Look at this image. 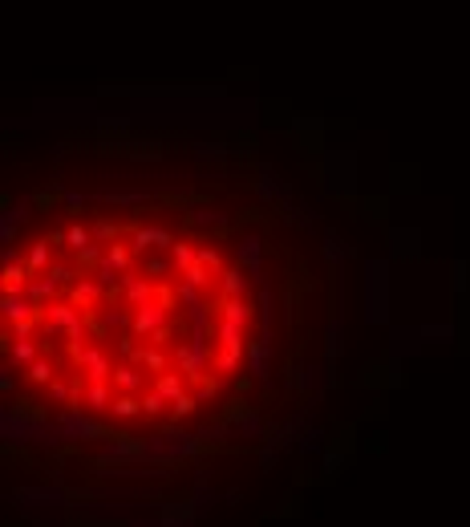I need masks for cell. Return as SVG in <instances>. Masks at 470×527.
<instances>
[{
  "label": "cell",
  "instance_id": "6da1fadb",
  "mask_svg": "<svg viewBox=\"0 0 470 527\" xmlns=\"http://www.w3.org/2000/svg\"><path fill=\"white\" fill-rule=\"evenodd\" d=\"M130 248H134V252H146V248H174V239H171V231H163V227H138Z\"/></svg>",
  "mask_w": 470,
  "mask_h": 527
},
{
  "label": "cell",
  "instance_id": "8992f818",
  "mask_svg": "<svg viewBox=\"0 0 470 527\" xmlns=\"http://www.w3.org/2000/svg\"><path fill=\"white\" fill-rule=\"evenodd\" d=\"M8 357H12V361H16V365H25V361H33V357H37V345H33V341H16V345H12V353H8Z\"/></svg>",
  "mask_w": 470,
  "mask_h": 527
},
{
  "label": "cell",
  "instance_id": "30bf717a",
  "mask_svg": "<svg viewBox=\"0 0 470 527\" xmlns=\"http://www.w3.org/2000/svg\"><path fill=\"white\" fill-rule=\"evenodd\" d=\"M93 239H114V223H97L93 227Z\"/></svg>",
  "mask_w": 470,
  "mask_h": 527
},
{
  "label": "cell",
  "instance_id": "9c48e42d",
  "mask_svg": "<svg viewBox=\"0 0 470 527\" xmlns=\"http://www.w3.org/2000/svg\"><path fill=\"white\" fill-rule=\"evenodd\" d=\"M29 377H33V382H49V377H53V369H49L45 361H33V369H29Z\"/></svg>",
  "mask_w": 470,
  "mask_h": 527
},
{
  "label": "cell",
  "instance_id": "ba28073f",
  "mask_svg": "<svg viewBox=\"0 0 470 527\" xmlns=\"http://www.w3.org/2000/svg\"><path fill=\"white\" fill-rule=\"evenodd\" d=\"M114 414H122V418L138 414V401H134V397H118V401H114Z\"/></svg>",
  "mask_w": 470,
  "mask_h": 527
},
{
  "label": "cell",
  "instance_id": "52a82bcc",
  "mask_svg": "<svg viewBox=\"0 0 470 527\" xmlns=\"http://www.w3.org/2000/svg\"><path fill=\"white\" fill-rule=\"evenodd\" d=\"M45 264H49V248H45V244H33V252H29V268L45 276Z\"/></svg>",
  "mask_w": 470,
  "mask_h": 527
},
{
  "label": "cell",
  "instance_id": "277c9868",
  "mask_svg": "<svg viewBox=\"0 0 470 527\" xmlns=\"http://www.w3.org/2000/svg\"><path fill=\"white\" fill-rule=\"evenodd\" d=\"M114 386L118 390H142V377H138V369L122 365V369H114Z\"/></svg>",
  "mask_w": 470,
  "mask_h": 527
},
{
  "label": "cell",
  "instance_id": "5b68a950",
  "mask_svg": "<svg viewBox=\"0 0 470 527\" xmlns=\"http://www.w3.org/2000/svg\"><path fill=\"white\" fill-rule=\"evenodd\" d=\"M89 410H106V406H114L118 397H110V386H89Z\"/></svg>",
  "mask_w": 470,
  "mask_h": 527
},
{
  "label": "cell",
  "instance_id": "7a4b0ae2",
  "mask_svg": "<svg viewBox=\"0 0 470 527\" xmlns=\"http://www.w3.org/2000/svg\"><path fill=\"white\" fill-rule=\"evenodd\" d=\"M97 301H102V280H82V284L73 288V305L93 308Z\"/></svg>",
  "mask_w": 470,
  "mask_h": 527
},
{
  "label": "cell",
  "instance_id": "3957f363",
  "mask_svg": "<svg viewBox=\"0 0 470 527\" xmlns=\"http://www.w3.org/2000/svg\"><path fill=\"white\" fill-rule=\"evenodd\" d=\"M154 394L167 397V401H174V406L187 397V394H183V382H178V377H171V373H158V382H154Z\"/></svg>",
  "mask_w": 470,
  "mask_h": 527
}]
</instances>
